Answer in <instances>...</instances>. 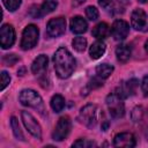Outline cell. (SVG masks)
<instances>
[{
	"label": "cell",
	"mask_w": 148,
	"mask_h": 148,
	"mask_svg": "<svg viewBox=\"0 0 148 148\" xmlns=\"http://www.w3.org/2000/svg\"><path fill=\"white\" fill-rule=\"evenodd\" d=\"M54 69L60 79H67L75 69V59L65 47H59L53 56Z\"/></svg>",
	"instance_id": "obj_1"
},
{
	"label": "cell",
	"mask_w": 148,
	"mask_h": 148,
	"mask_svg": "<svg viewBox=\"0 0 148 148\" xmlns=\"http://www.w3.org/2000/svg\"><path fill=\"white\" fill-rule=\"evenodd\" d=\"M18 99H20V102L23 105L34 108V109L38 110L40 113H43L45 111L43 99H42V97L35 90H31V89H24V90H22L20 92Z\"/></svg>",
	"instance_id": "obj_2"
},
{
	"label": "cell",
	"mask_w": 148,
	"mask_h": 148,
	"mask_svg": "<svg viewBox=\"0 0 148 148\" xmlns=\"http://www.w3.org/2000/svg\"><path fill=\"white\" fill-rule=\"evenodd\" d=\"M123 96L118 92H111L108 97H106V105L109 109L110 114L113 118H121L125 113V106L123 103Z\"/></svg>",
	"instance_id": "obj_3"
},
{
	"label": "cell",
	"mask_w": 148,
	"mask_h": 148,
	"mask_svg": "<svg viewBox=\"0 0 148 148\" xmlns=\"http://www.w3.org/2000/svg\"><path fill=\"white\" fill-rule=\"evenodd\" d=\"M39 30L35 24H29L24 28L21 39V47L22 50H30L36 46L38 42Z\"/></svg>",
	"instance_id": "obj_4"
},
{
	"label": "cell",
	"mask_w": 148,
	"mask_h": 148,
	"mask_svg": "<svg viewBox=\"0 0 148 148\" xmlns=\"http://www.w3.org/2000/svg\"><path fill=\"white\" fill-rule=\"evenodd\" d=\"M96 111H97V106L95 104H87L86 106H83L79 114L80 123H82L87 127H90V128L94 127L96 124V119H97Z\"/></svg>",
	"instance_id": "obj_5"
},
{
	"label": "cell",
	"mask_w": 148,
	"mask_h": 148,
	"mask_svg": "<svg viewBox=\"0 0 148 148\" xmlns=\"http://www.w3.org/2000/svg\"><path fill=\"white\" fill-rule=\"evenodd\" d=\"M21 117H22V121H23L25 128L28 130V132L36 139H40L42 138V128H40L39 124L37 123V120L35 119V117L28 111H22Z\"/></svg>",
	"instance_id": "obj_6"
},
{
	"label": "cell",
	"mask_w": 148,
	"mask_h": 148,
	"mask_svg": "<svg viewBox=\"0 0 148 148\" xmlns=\"http://www.w3.org/2000/svg\"><path fill=\"white\" fill-rule=\"evenodd\" d=\"M71 126H72V123H71L69 117H67V116L61 117L58 120V124H57V126L54 128V132L52 134L53 140H56V141L65 140L67 138V135L69 134V132H71Z\"/></svg>",
	"instance_id": "obj_7"
},
{
	"label": "cell",
	"mask_w": 148,
	"mask_h": 148,
	"mask_svg": "<svg viewBox=\"0 0 148 148\" xmlns=\"http://www.w3.org/2000/svg\"><path fill=\"white\" fill-rule=\"evenodd\" d=\"M131 24L135 30L148 31V15L142 9H135L131 16Z\"/></svg>",
	"instance_id": "obj_8"
},
{
	"label": "cell",
	"mask_w": 148,
	"mask_h": 148,
	"mask_svg": "<svg viewBox=\"0 0 148 148\" xmlns=\"http://www.w3.org/2000/svg\"><path fill=\"white\" fill-rule=\"evenodd\" d=\"M66 20L64 17H56L47 22L46 32L50 37H59L65 32Z\"/></svg>",
	"instance_id": "obj_9"
},
{
	"label": "cell",
	"mask_w": 148,
	"mask_h": 148,
	"mask_svg": "<svg viewBox=\"0 0 148 148\" xmlns=\"http://www.w3.org/2000/svg\"><path fill=\"white\" fill-rule=\"evenodd\" d=\"M15 42V31L13 25L3 24L0 30V43L2 49H9Z\"/></svg>",
	"instance_id": "obj_10"
},
{
	"label": "cell",
	"mask_w": 148,
	"mask_h": 148,
	"mask_svg": "<svg viewBox=\"0 0 148 148\" xmlns=\"http://www.w3.org/2000/svg\"><path fill=\"white\" fill-rule=\"evenodd\" d=\"M130 32V25L127 22L124 20H117L113 22L112 28H111V34L112 37L116 40H124Z\"/></svg>",
	"instance_id": "obj_11"
},
{
	"label": "cell",
	"mask_w": 148,
	"mask_h": 148,
	"mask_svg": "<svg viewBox=\"0 0 148 148\" xmlns=\"http://www.w3.org/2000/svg\"><path fill=\"white\" fill-rule=\"evenodd\" d=\"M113 146L114 147L132 148V147L135 146V136L132 133H128V132L119 133L113 139Z\"/></svg>",
	"instance_id": "obj_12"
},
{
	"label": "cell",
	"mask_w": 148,
	"mask_h": 148,
	"mask_svg": "<svg viewBox=\"0 0 148 148\" xmlns=\"http://www.w3.org/2000/svg\"><path fill=\"white\" fill-rule=\"evenodd\" d=\"M47 61L49 60H47V57L46 56H44V54L38 56L34 60V62L31 65V72L34 74H36V75L43 74L45 72V69L47 68Z\"/></svg>",
	"instance_id": "obj_13"
},
{
	"label": "cell",
	"mask_w": 148,
	"mask_h": 148,
	"mask_svg": "<svg viewBox=\"0 0 148 148\" xmlns=\"http://www.w3.org/2000/svg\"><path fill=\"white\" fill-rule=\"evenodd\" d=\"M87 21L81 16H74L71 20V30L74 34H83L87 31Z\"/></svg>",
	"instance_id": "obj_14"
},
{
	"label": "cell",
	"mask_w": 148,
	"mask_h": 148,
	"mask_svg": "<svg viewBox=\"0 0 148 148\" xmlns=\"http://www.w3.org/2000/svg\"><path fill=\"white\" fill-rule=\"evenodd\" d=\"M116 56L117 59L120 62H126L127 60H130L131 56H132V49L130 45L127 44H121L116 49Z\"/></svg>",
	"instance_id": "obj_15"
},
{
	"label": "cell",
	"mask_w": 148,
	"mask_h": 148,
	"mask_svg": "<svg viewBox=\"0 0 148 148\" xmlns=\"http://www.w3.org/2000/svg\"><path fill=\"white\" fill-rule=\"evenodd\" d=\"M105 49H106V46H105V43L104 42H102V40L95 42L90 46V49H89V54H90L91 59H98V58H101L104 54Z\"/></svg>",
	"instance_id": "obj_16"
},
{
	"label": "cell",
	"mask_w": 148,
	"mask_h": 148,
	"mask_svg": "<svg viewBox=\"0 0 148 148\" xmlns=\"http://www.w3.org/2000/svg\"><path fill=\"white\" fill-rule=\"evenodd\" d=\"M91 34L97 39H102V38H105L110 34V28L105 22H101V23H98L97 25L94 27Z\"/></svg>",
	"instance_id": "obj_17"
},
{
	"label": "cell",
	"mask_w": 148,
	"mask_h": 148,
	"mask_svg": "<svg viewBox=\"0 0 148 148\" xmlns=\"http://www.w3.org/2000/svg\"><path fill=\"white\" fill-rule=\"evenodd\" d=\"M138 80H135V79H131L130 81H127L126 83H125V86L120 89V95L123 96V97H126V96H131V95H134V92H135V90H136V88H138Z\"/></svg>",
	"instance_id": "obj_18"
},
{
	"label": "cell",
	"mask_w": 148,
	"mask_h": 148,
	"mask_svg": "<svg viewBox=\"0 0 148 148\" xmlns=\"http://www.w3.org/2000/svg\"><path fill=\"white\" fill-rule=\"evenodd\" d=\"M113 72V66L109 64H101L96 67V73L101 79H108Z\"/></svg>",
	"instance_id": "obj_19"
},
{
	"label": "cell",
	"mask_w": 148,
	"mask_h": 148,
	"mask_svg": "<svg viewBox=\"0 0 148 148\" xmlns=\"http://www.w3.org/2000/svg\"><path fill=\"white\" fill-rule=\"evenodd\" d=\"M64 106H65V98L61 95H54L51 98V108L53 109L54 112L62 111Z\"/></svg>",
	"instance_id": "obj_20"
},
{
	"label": "cell",
	"mask_w": 148,
	"mask_h": 148,
	"mask_svg": "<svg viewBox=\"0 0 148 148\" xmlns=\"http://www.w3.org/2000/svg\"><path fill=\"white\" fill-rule=\"evenodd\" d=\"M10 126L13 128V133L16 136V139L17 140H21V141H24V135H23V133L21 131V127L18 125V120L15 117H12L10 118Z\"/></svg>",
	"instance_id": "obj_21"
},
{
	"label": "cell",
	"mask_w": 148,
	"mask_h": 148,
	"mask_svg": "<svg viewBox=\"0 0 148 148\" xmlns=\"http://www.w3.org/2000/svg\"><path fill=\"white\" fill-rule=\"evenodd\" d=\"M58 6V0H44L42 7H40V10H42V14H49L51 12H53L56 9V7Z\"/></svg>",
	"instance_id": "obj_22"
},
{
	"label": "cell",
	"mask_w": 148,
	"mask_h": 148,
	"mask_svg": "<svg viewBox=\"0 0 148 148\" xmlns=\"http://www.w3.org/2000/svg\"><path fill=\"white\" fill-rule=\"evenodd\" d=\"M73 47L77 51V52H83L86 50L87 46V39L84 37H75L72 42Z\"/></svg>",
	"instance_id": "obj_23"
},
{
	"label": "cell",
	"mask_w": 148,
	"mask_h": 148,
	"mask_svg": "<svg viewBox=\"0 0 148 148\" xmlns=\"http://www.w3.org/2000/svg\"><path fill=\"white\" fill-rule=\"evenodd\" d=\"M2 2L5 5V7L10 12L16 10L21 5V0H2Z\"/></svg>",
	"instance_id": "obj_24"
},
{
	"label": "cell",
	"mask_w": 148,
	"mask_h": 148,
	"mask_svg": "<svg viewBox=\"0 0 148 148\" xmlns=\"http://www.w3.org/2000/svg\"><path fill=\"white\" fill-rule=\"evenodd\" d=\"M86 15H87V17H88L90 21H95V20L98 18V15H99V14H98V10H97L96 7L89 6V7L86 8Z\"/></svg>",
	"instance_id": "obj_25"
},
{
	"label": "cell",
	"mask_w": 148,
	"mask_h": 148,
	"mask_svg": "<svg viewBox=\"0 0 148 148\" xmlns=\"http://www.w3.org/2000/svg\"><path fill=\"white\" fill-rule=\"evenodd\" d=\"M92 146H95V143L87 139H79L77 141H75L73 143V147H81V148H89Z\"/></svg>",
	"instance_id": "obj_26"
},
{
	"label": "cell",
	"mask_w": 148,
	"mask_h": 148,
	"mask_svg": "<svg viewBox=\"0 0 148 148\" xmlns=\"http://www.w3.org/2000/svg\"><path fill=\"white\" fill-rule=\"evenodd\" d=\"M9 82H10V76L8 75V73L7 72H2L1 73V90H3L8 84H9Z\"/></svg>",
	"instance_id": "obj_27"
},
{
	"label": "cell",
	"mask_w": 148,
	"mask_h": 148,
	"mask_svg": "<svg viewBox=\"0 0 148 148\" xmlns=\"http://www.w3.org/2000/svg\"><path fill=\"white\" fill-rule=\"evenodd\" d=\"M98 3L102 8L106 9V10H110L114 5V0H98Z\"/></svg>",
	"instance_id": "obj_28"
},
{
	"label": "cell",
	"mask_w": 148,
	"mask_h": 148,
	"mask_svg": "<svg viewBox=\"0 0 148 148\" xmlns=\"http://www.w3.org/2000/svg\"><path fill=\"white\" fill-rule=\"evenodd\" d=\"M17 60H18V58L15 57V54H8V56H6V57L3 58V61H5V64H6L7 66H12V65H14Z\"/></svg>",
	"instance_id": "obj_29"
},
{
	"label": "cell",
	"mask_w": 148,
	"mask_h": 148,
	"mask_svg": "<svg viewBox=\"0 0 148 148\" xmlns=\"http://www.w3.org/2000/svg\"><path fill=\"white\" fill-rule=\"evenodd\" d=\"M141 89L143 92V96L147 97L148 96V75H146L141 82Z\"/></svg>",
	"instance_id": "obj_30"
},
{
	"label": "cell",
	"mask_w": 148,
	"mask_h": 148,
	"mask_svg": "<svg viewBox=\"0 0 148 148\" xmlns=\"http://www.w3.org/2000/svg\"><path fill=\"white\" fill-rule=\"evenodd\" d=\"M86 0H73V2H72V5L74 6V7H76V6H79V5H81V3H83Z\"/></svg>",
	"instance_id": "obj_31"
},
{
	"label": "cell",
	"mask_w": 148,
	"mask_h": 148,
	"mask_svg": "<svg viewBox=\"0 0 148 148\" xmlns=\"http://www.w3.org/2000/svg\"><path fill=\"white\" fill-rule=\"evenodd\" d=\"M145 50H146V52L148 53V40L145 43Z\"/></svg>",
	"instance_id": "obj_32"
},
{
	"label": "cell",
	"mask_w": 148,
	"mask_h": 148,
	"mask_svg": "<svg viewBox=\"0 0 148 148\" xmlns=\"http://www.w3.org/2000/svg\"><path fill=\"white\" fill-rule=\"evenodd\" d=\"M138 1H139V2H141V3H145L147 0H138Z\"/></svg>",
	"instance_id": "obj_33"
}]
</instances>
